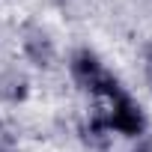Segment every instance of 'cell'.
Here are the masks:
<instances>
[{
	"label": "cell",
	"mask_w": 152,
	"mask_h": 152,
	"mask_svg": "<svg viewBox=\"0 0 152 152\" xmlns=\"http://www.w3.org/2000/svg\"><path fill=\"white\" fill-rule=\"evenodd\" d=\"M69 72H72L75 84H78L81 90H87L90 96H104V93L122 90L119 81L113 78V75L104 69V63L99 60V54L90 51V48L72 51V57H69Z\"/></svg>",
	"instance_id": "6da1fadb"
},
{
	"label": "cell",
	"mask_w": 152,
	"mask_h": 152,
	"mask_svg": "<svg viewBox=\"0 0 152 152\" xmlns=\"http://www.w3.org/2000/svg\"><path fill=\"white\" fill-rule=\"evenodd\" d=\"M107 128L122 134V137H140L146 131V116H143V107L122 90L113 102H110V110H107Z\"/></svg>",
	"instance_id": "7a4b0ae2"
},
{
	"label": "cell",
	"mask_w": 152,
	"mask_h": 152,
	"mask_svg": "<svg viewBox=\"0 0 152 152\" xmlns=\"http://www.w3.org/2000/svg\"><path fill=\"white\" fill-rule=\"evenodd\" d=\"M21 51L24 57L36 66V69H51L57 63V48H54V39L42 30V27H24L21 30Z\"/></svg>",
	"instance_id": "3957f363"
},
{
	"label": "cell",
	"mask_w": 152,
	"mask_h": 152,
	"mask_svg": "<svg viewBox=\"0 0 152 152\" xmlns=\"http://www.w3.org/2000/svg\"><path fill=\"white\" fill-rule=\"evenodd\" d=\"M30 93V81L24 78V75L18 69H9L0 75V99H6V102H24Z\"/></svg>",
	"instance_id": "277c9868"
},
{
	"label": "cell",
	"mask_w": 152,
	"mask_h": 152,
	"mask_svg": "<svg viewBox=\"0 0 152 152\" xmlns=\"http://www.w3.org/2000/svg\"><path fill=\"white\" fill-rule=\"evenodd\" d=\"M134 152H152V140H140L134 146Z\"/></svg>",
	"instance_id": "5b68a950"
},
{
	"label": "cell",
	"mask_w": 152,
	"mask_h": 152,
	"mask_svg": "<svg viewBox=\"0 0 152 152\" xmlns=\"http://www.w3.org/2000/svg\"><path fill=\"white\" fill-rule=\"evenodd\" d=\"M146 63H149V72H152V45H149V51H146Z\"/></svg>",
	"instance_id": "8992f818"
},
{
	"label": "cell",
	"mask_w": 152,
	"mask_h": 152,
	"mask_svg": "<svg viewBox=\"0 0 152 152\" xmlns=\"http://www.w3.org/2000/svg\"><path fill=\"white\" fill-rule=\"evenodd\" d=\"M0 152H3V149H0Z\"/></svg>",
	"instance_id": "52a82bcc"
}]
</instances>
